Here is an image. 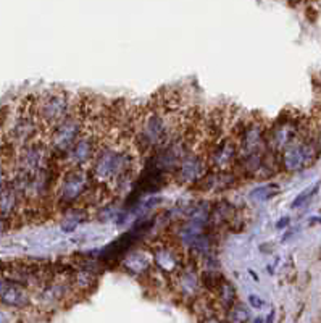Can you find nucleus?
Wrapping results in <instances>:
<instances>
[{
  "label": "nucleus",
  "mask_w": 321,
  "mask_h": 323,
  "mask_svg": "<svg viewBox=\"0 0 321 323\" xmlns=\"http://www.w3.org/2000/svg\"><path fill=\"white\" fill-rule=\"evenodd\" d=\"M139 157L131 137L123 133L112 137L110 133L87 167L89 175L95 186L113 194L133 183L134 176L138 175Z\"/></svg>",
  "instance_id": "nucleus-1"
},
{
  "label": "nucleus",
  "mask_w": 321,
  "mask_h": 323,
  "mask_svg": "<svg viewBox=\"0 0 321 323\" xmlns=\"http://www.w3.org/2000/svg\"><path fill=\"white\" fill-rule=\"evenodd\" d=\"M94 197L95 184L87 168L60 167L55 191H53L55 205L63 207L65 210H71L84 205L86 201H94Z\"/></svg>",
  "instance_id": "nucleus-2"
},
{
  "label": "nucleus",
  "mask_w": 321,
  "mask_h": 323,
  "mask_svg": "<svg viewBox=\"0 0 321 323\" xmlns=\"http://www.w3.org/2000/svg\"><path fill=\"white\" fill-rule=\"evenodd\" d=\"M91 115H92L91 107L87 105L84 107L81 102H78L76 110L47 133L45 136L47 146H49L52 155L55 157L58 163L70 152V149L79 139L81 134L84 133Z\"/></svg>",
  "instance_id": "nucleus-3"
},
{
  "label": "nucleus",
  "mask_w": 321,
  "mask_h": 323,
  "mask_svg": "<svg viewBox=\"0 0 321 323\" xmlns=\"http://www.w3.org/2000/svg\"><path fill=\"white\" fill-rule=\"evenodd\" d=\"M78 102L79 100L65 89H50L40 94L39 97H34L36 116L42 128L44 137L53 126H57L76 110Z\"/></svg>",
  "instance_id": "nucleus-4"
},
{
  "label": "nucleus",
  "mask_w": 321,
  "mask_h": 323,
  "mask_svg": "<svg viewBox=\"0 0 321 323\" xmlns=\"http://www.w3.org/2000/svg\"><path fill=\"white\" fill-rule=\"evenodd\" d=\"M237 162V141L236 134L231 129L229 133L213 141L208 147V167L210 171L215 173H226V171H234Z\"/></svg>",
  "instance_id": "nucleus-5"
},
{
  "label": "nucleus",
  "mask_w": 321,
  "mask_h": 323,
  "mask_svg": "<svg viewBox=\"0 0 321 323\" xmlns=\"http://www.w3.org/2000/svg\"><path fill=\"white\" fill-rule=\"evenodd\" d=\"M149 252L152 256L154 267H157L161 273L169 275V277L179 272L182 265L187 262L186 252L176 243H154L149 247Z\"/></svg>",
  "instance_id": "nucleus-6"
},
{
  "label": "nucleus",
  "mask_w": 321,
  "mask_h": 323,
  "mask_svg": "<svg viewBox=\"0 0 321 323\" xmlns=\"http://www.w3.org/2000/svg\"><path fill=\"white\" fill-rule=\"evenodd\" d=\"M317 146L307 141H294L281 154V163L286 171L296 173L309 168L317 159Z\"/></svg>",
  "instance_id": "nucleus-7"
},
{
  "label": "nucleus",
  "mask_w": 321,
  "mask_h": 323,
  "mask_svg": "<svg viewBox=\"0 0 321 323\" xmlns=\"http://www.w3.org/2000/svg\"><path fill=\"white\" fill-rule=\"evenodd\" d=\"M173 285L176 288V291L184 298H195L199 296V293L202 290L200 285V270L194 260L182 265V269L179 272H176L173 277Z\"/></svg>",
  "instance_id": "nucleus-8"
},
{
  "label": "nucleus",
  "mask_w": 321,
  "mask_h": 323,
  "mask_svg": "<svg viewBox=\"0 0 321 323\" xmlns=\"http://www.w3.org/2000/svg\"><path fill=\"white\" fill-rule=\"evenodd\" d=\"M297 131L299 128L294 121H281L271 129L270 137H266V144L268 149L273 150H283L292 144L294 141H297Z\"/></svg>",
  "instance_id": "nucleus-9"
},
{
  "label": "nucleus",
  "mask_w": 321,
  "mask_h": 323,
  "mask_svg": "<svg viewBox=\"0 0 321 323\" xmlns=\"http://www.w3.org/2000/svg\"><path fill=\"white\" fill-rule=\"evenodd\" d=\"M121 265L131 275H147L154 267V262L149 249H133L125 254Z\"/></svg>",
  "instance_id": "nucleus-10"
},
{
  "label": "nucleus",
  "mask_w": 321,
  "mask_h": 323,
  "mask_svg": "<svg viewBox=\"0 0 321 323\" xmlns=\"http://www.w3.org/2000/svg\"><path fill=\"white\" fill-rule=\"evenodd\" d=\"M21 196L18 194L16 188L10 181L5 186V189L0 192V218L8 220L10 217H13L21 209Z\"/></svg>",
  "instance_id": "nucleus-11"
},
{
  "label": "nucleus",
  "mask_w": 321,
  "mask_h": 323,
  "mask_svg": "<svg viewBox=\"0 0 321 323\" xmlns=\"http://www.w3.org/2000/svg\"><path fill=\"white\" fill-rule=\"evenodd\" d=\"M0 301L8 307H26L29 304V293L23 285L13 283L10 281V285L6 286V290L0 294Z\"/></svg>",
  "instance_id": "nucleus-12"
},
{
  "label": "nucleus",
  "mask_w": 321,
  "mask_h": 323,
  "mask_svg": "<svg viewBox=\"0 0 321 323\" xmlns=\"http://www.w3.org/2000/svg\"><path fill=\"white\" fill-rule=\"evenodd\" d=\"M215 294H216V298H218V302H220L223 307L229 309V307H233L236 304V298H237L236 288L226 278H224L221 283H220V286L216 288Z\"/></svg>",
  "instance_id": "nucleus-13"
},
{
  "label": "nucleus",
  "mask_w": 321,
  "mask_h": 323,
  "mask_svg": "<svg viewBox=\"0 0 321 323\" xmlns=\"http://www.w3.org/2000/svg\"><path fill=\"white\" fill-rule=\"evenodd\" d=\"M281 192V188L279 184L276 183H268V184H263V186H258L255 189L250 191V199L255 202H265V201H270L275 196H278Z\"/></svg>",
  "instance_id": "nucleus-14"
},
{
  "label": "nucleus",
  "mask_w": 321,
  "mask_h": 323,
  "mask_svg": "<svg viewBox=\"0 0 321 323\" xmlns=\"http://www.w3.org/2000/svg\"><path fill=\"white\" fill-rule=\"evenodd\" d=\"M95 283H97V277H95V273L89 269L78 270L74 273L73 285L76 286L78 290H89V288H92Z\"/></svg>",
  "instance_id": "nucleus-15"
},
{
  "label": "nucleus",
  "mask_w": 321,
  "mask_h": 323,
  "mask_svg": "<svg viewBox=\"0 0 321 323\" xmlns=\"http://www.w3.org/2000/svg\"><path fill=\"white\" fill-rule=\"evenodd\" d=\"M250 319V314H249V309L245 307L244 304H236L233 307L228 309V319L226 323H247Z\"/></svg>",
  "instance_id": "nucleus-16"
},
{
  "label": "nucleus",
  "mask_w": 321,
  "mask_h": 323,
  "mask_svg": "<svg viewBox=\"0 0 321 323\" xmlns=\"http://www.w3.org/2000/svg\"><path fill=\"white\" fill-rule=\"evenodd\" d=\"M318 189H320V183L313 184L312 188H307L304 192H300V194H299L296 199H294V202L291 204V207H292V209H297V207H300V205H304L307 201H309V199H312L313 196L317 194Z\"/></svg>",
  "instance_id": "nucleus-17"
},
{
  "label": "nucleus",
  "mask_w": 321,
  "mask_h": 323,
  "mask_svg": "<svg viewBox=\"0 0 321 323\" xmlns=\"http://www.w3.org/2000/svg\"><path fill=\"white\" fill-rule=\"evenodd\" d=\"M249 302H250V306L254 307V309H262V307L265 306L263 299H260L258 296H255V294H250V296H249Z\"/></svg>",
  "instance_id": "nucleus-18"
},
{
  "label": "nucleus",
  "mask_w": 321,
  "mask_h": 323,
  "mask_svg": "<svg viewBox=\"0 0 321 323\" xmlns=\"http://www.w3.org/2000/svg\"><path fill=\"white\" fill-rule=\"evenodd\" d=\"M289 222H291V218H289V217H284V218H281V220H278L276 228H278V230H281V228H284V226H288V225H289Z\"/></svg>",
  "instance_id": "nucleus-19"
},
{
  "label": "nucleus",
  "mask_w": 321,
  "mask_h": 323,
  "mask_svg": "<svg viewBox=\"0 0 321 323\" xmlns=\"http://www.w3.org/2000/svg\"><path fill=\"white\" fill-rule=\"evenodd\" d=\"M6 220H3V218H0V235H2V233L6 230Z\"/></svg>",
  "instance_id": "nucleus-20"
},
{
  "label": "nucleus",
  "mask_w": 321,
  "mask_h": 323,
  "mask_svg": "<svg viewBox=\"0 0 321 323\" xmlns=\"http://www.w3.org/2000/svg\"><path fill=\"white\" fill-rule=\"evenodd\" d=\"M202 323H223V322H220V320L215 319V317H210V319H205Z\"/></svg>",
  "instance_id": "nucleus-21"
},
{
  "label": "nucleus",
  "mask_w": 321,
  "mask_h": 323,
  "mask_svg": "<svg viewBox=\"0 0 321 323\" xmlns=\"http://www.w3.org/2000/svg\"><path fill=\"white\" fill-rule=\"evenodd\" d=\"M317 150H320V152H321V134H320V139L317 142Z\"/></svg>",
  "instance_id": "nucleus-22"
},
{
  "label": "nucleus",
  "mask_w": 321,
  "mask_h": 323,
  "mask_svg": "<svg viewBox=\"0 0 321 323\" xmlns=\"http://www.w3.org/2000/svg\"><path fill=\"white\" fill-rule=\"evenodd\" d=\"M273 317H275V312H271V314H270V317H268V323H271V322H273Z\"/></svg>",
  "instance_id": "nucleus-23"
},
{
  "label": "nucleus",
  "mask_w": 321,
  "mask_h": 323,
  "mask_svg": "<svg viewBox=\"0 0 321 323\" xmlns=\"http://www.w3.org/2000/svg\"><path fill=\"white\" fill-rule=\"evenodd\" d=\"M254 323H263V320H262L260 317H258V319H255V322H254Z\"/></svg>",
  "instance_id": "nucleus-24"
},
{
  "label": "nucleus",
  "mask_w": 321,
  "mask_h": 323,
  "mask_svg": "<svg viewBox=\"0 0 321 323\" xmlns=\"http://www.w3.org/2000/svg\"><path fill=\"white\" fill-rule=\"evenodd\" d=\"M312 222H320L321 223V218H312Z\"/></svg>",
  "instance_id": "nucleus-25"
}]
</instances>
